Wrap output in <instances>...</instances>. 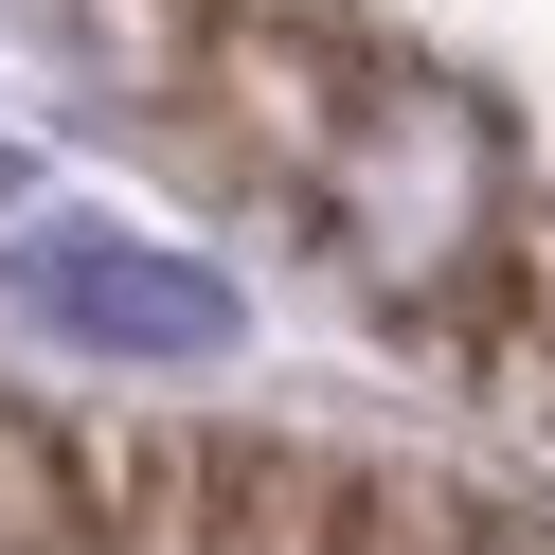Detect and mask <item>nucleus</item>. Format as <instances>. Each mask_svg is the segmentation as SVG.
<instances>
[{"label":"nucleus","instance_id":"nucleus-3","mask_svg":"<svg viewBox=\"0 0 555 555\" xmlns=\"http://www.w3.org/2000/svg\"><path fill=\"white\" fill-rule=\"evenodd\" d=\"M340 538V466L287 430H233L180 466V555H323Z\"/></svg>","mask_w":555,"mask_h":555},{"label":"nucleus","instance_id":"nucleus-1","mask_svg":"<svg viewBox=\"0 0 555 555\" xmlns=\"http://www.w3.org/2000/svg\"><path fill=\"white\" fill-rule=\"evenodd\" d=\"M305 197L395 305H430L502 251V126L430 73H340V126H305Z\"/></svg>","mask_w":555,"mask_h":555},{"label":"nucleus","instance_id":"nucleus-2","mask_svg":"<svg viewBox=\"0 0 555 555\" xmlns=\"http://www.w3.org/2000/svg\"><path fill=\"white\" fill-rule=\"evenodd\" d=\"M18 305H37L54 340H90V359H233V269H197L180 233H126V216H37L18 233Z\"/></svg>","mask_w":555,"mask_h":555}]
</instances>
